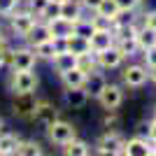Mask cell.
<instances>
[{"instance_id": "15", "label": "cell", "mask_w": 156, "mask_h": 156, "mask_svg": "<svg viewBox=\"0 0 156 156\" xmlns=\"http://www.w3.org/2000/svg\"><path fill=\"white\" fill-rule=\"evenodd\" d=\"M63 100H65V105H68V107H72V110H79V107H84V105H86V100H89V93L84 91V86L65 89Z\"/></svg>"}, {"instance_id": "25", "label": "cell", "mask_w": 156, "mask_h": 156, "mask_svg": "<svg viewBox=\"0 0 156 156\" xmlns=\"http://www.w3.org/2000/svg\"><path fill=\"white\" fill-rule=\"evenodd\" d=\"M114 44H117V49H119V51L124 54V58H128V56H135V54L140 51V47H137V40H135V37H128V40H117Z\"/></svg>"}, {"instance_id": "8", "label": "cell", "mask_w": 156, "mask_h": 156, "mask_svg": "<svg viewBox=\"0 0 156 156\" xmlns=\"http://www.w3.org/2000/svg\"><path fill=\"white\" fill-rule=\"evenodd\" d=\"M96 61H98V68H100V70H114V68H119V65L124 63V54L117 49V44H112L110 49L98 51Z\"/></svg>"}, {"instance_id": "33", "label": "cell", "mask_w": 156, "mask_h": 156, "mask_svg": "<svg viewBox=\"0 0 156 156\" xmlns=\"http://www.w3.org/2000/svg\"><path fill=\"white\" fill-rule=\"evenodd\" d=\"M14 5H16V0H0V16H9L14 9Z\"/></svg>"}, {"instance_id": "27", "label": "cell", "mask_w": 156, "mask_h": 156, "mask_svg": "<svg viewBox=\"0 0 156 156\" xmlns=\"http://www.w3.org/2000/svg\"><path fill=\"white\" fill-rule=\"evenodd\" d=\"M96 12L107 16L110 21H114V16H117V12H119V5H117V0H100V5H98Z\"/></svg>"}, {"instance_id": "14", "label": "cell", "mask_w": 156, "mask_h": 156, "mask_svg": "<svg viewBox=\"0 0 156 156\" xmlns=\"http://www.w3.org/2000/svg\"><path fill=\"white\" fill-rule=\"evenodd\" d=\"M89 42H91V51L98 54V51H105V49H110L114 44V35H112V30H93Z\"/></svg>"}, {"instance_id": "41", "label": "cell", "mask_w": 156, "mask_h": 156, "mask_svg": "<svg viewBox=\"0 0 156 156\" xmlns=\"http://www.w3.org/2000/svg\"><path fill=\"white\" fill-rule=\"evenodd\" d=\"M147 77L156 84V65H149V68H147Z\"/></svg>"}, {"instance_id": "29", "label": "cell", "mask_w": 156, "mask_h": 156, "mask_svg": "<svg viewBox=\"0 0 156 156\" xmlns=\"http://www.w3.org/2000/svg\"><path fill=\"white\" fill-rule=\"evenodd\" d=\"M77 68H82L84 72H91L98 68V61H96V54L93 51H86L82 56H77Z\"/></svg>"}, {"instance_id": "17", "label": "cell", "mask_w": 156, "mask_h": 156, "mask_svg": "<svg viewBox=\"0 0 156 156\" xmlns=\"http://www.w3.org/2000/svg\"><path fill=\"white\" fill-rule=\"evenodd\" d=\"M51 63H54V70L58 72V75H63V72L72 70V68L77 65V56L72 51H63V54H56L51 58Z\"/></svg>"}, {"instance_id": "2", "label": "cell", "mask_w": 156, "mask_h": 156, "mask_svg": "<svg viewBox=\"0 0 156 156\" xmlns=\"http://www.w3.org/2000/svg\"><path fill=\"white\" fill-rule=\"evenodd\" d=\"M7 21H9V33H12V35L26 37L28 30L33 28V23L37 21V16L30 14V12H12L9 16H7Z\"/></svg>"}, {"instance_id": "32", "label": "cell", "mask_w": 156, "mask_h": 156, "mask_svg": "<svg viewBox=\"0 0 156 156\" xmlns=\"http://www.w3.org/2000/svg\"><path fill=\"white\" fill-rule=\"evenodd\" d=\"M47 2L49 0H28V7H30V14H35L40 19V14H42V9L47 7Z\"/></svg>"}, {"instance_id": "39", "label": "cell", "mask_w": 156, "mask_h": 156, "mask_svg": "<svg viewBox=\"0 0 156 156\" xmlns=\"http://www.w3.org/2000/svg\"><path fill=\"white\" fill-rule=\"evenodd\" d=\"M7 49H9V47H7V42H0V68L5 65V56H7Z\"/></svg>"}, {"instance_id": "34", "label": "cell", "mask_w": 156, "mask_h": 156, "mask_svg": "<svg viewBox=\"0 0 156 156\" xmlns=\"http://www.w3.org/2000/svg\"><path fill=\"white\" fill-rule=\"evenodd\" d=\"M142 54H144V63H147V68H149V65H156V44L147 47Z\"/></svg>"}, {"instance_id": "3", "label": "cell", "mask_w": 156, "mask_h": 156, "mask_svg": "<svg viewBox=\"0 0 156 156\" xmlns=\"http://www.w3.org/2000/svg\"><path fill=\"white\" fill-rule=\"evenodd\" d=\"M35 105H37L35 91L14 93L12 110H14V114H16V117H21V119H30V117H33V112H35Z\"/></svg>"}, {"instance_id": "11", "label": "cell", "mask_w": 156, "mask_h": 156, "mask_svg": "<svg viewBox=\"0 0 156 156\" xmlns=\"http://www.w3.org/2000/svg\"><path fill=\"white\" fill-rule=\"evenodd\" d=\"M23 40L28 42V47L40 44V42H44V40H51V28H49V23H47V21H40V19H37Z\"/></svg>"}, {"instance_id": "18", "label": "cell", "mask_w": 156, "mask_h": 156, "mask_svg": "<svg viewBox=\"0 0 156 156\" xmlns=\"http://www.w3.org/2000/svg\"><path fill=\"white\" fill-rule=\"evenodd\" d=\"M65 42H68V51H72L75 56H82V54H86V51H91V42L86 37H82V35H68L65 37Z\"/></svg>"}, {"instance_id": "16", "label": "cell", "mask_w": 156, "mask_h": 156, "mask_svg": "<svg viewBox=\"0 0 156 156\" xmlns=\"http://www.w3.org/2000/svg\"><path fill=\"white\" fill-rule=\"evenodd\" d=\"M49 28H51V37H68L75 33V21H68L63 16H56V19L47 21Z\"/></svg>"}, {"instance_id": "6", "label": "cell", "mask_w": 156, "mask_h": 156, "mask_svg": "<svg viewBox=\"0 0 156 156\" xmlns=\"http://www.w3.org/2000/svg\"><path fill=\"white\" fill-rule=\"evenodd\" d=\"M124 137L117 130H107L98 140V154H124Z\"/></svg>"}, {"instance_id": "38", "label": "cell", "mask_w": 156, "mask_h": 156, "mask_svg": "<svg viewBox=\"0 0 156 156\" xmlns=\"http://www.w3.org/2000/svg\"><path fill=\"white\" fill-rule=\"evenodd\" d=\"M82 2V7H86V9H91V12H96L98 5H100V0H79Z\"/></svg>"}, {"instance_id": "30", "label": "cell", "mask_w": 156, "mask_h": 156, "mask_svg": "<svg viewBox=\"0 0 156 156\" xmlns=\"http://www.w3.org/2000/svg\"><path fill=\"white\" fill-rule=\"evenodd\" d=\"M56 16H61V5L49 0L47 7L42 9V14H40V19H42V21H51V19H56Z\"/></svg>"}, {"instance_id": "22", "label": "cell", "mask_w": 156, "mask_h": 156, "mask_svg": "<svg viewBox=\"0 0 156 156\" xmlns=\"http://www.w3.org/2000/svg\"><path fill=\"white\" fill-rule=\"evenodd\" d=\"M135 40H137V47H140V51H144L147 47H154V44H156V30H154V28H147V26L137 28Z\"/></svg>"}, {"instance_id": "35", "label": "cell", "mask_w": 156, "mask_h": 156, "mask_svg": "<svg viewBox=\"0 0 156 156\" xmlns=\"http://www.w3.org/2000/svg\"><path fill=\"white\" fill-rule=\"evenodd\" d=\"M142 26L154 28V30H156V9H154V12H144L142 14Z\"/></svg>"}, {"instance_id": "36", "label": "cell", "mask_w": 156, "mask_h": 156, "mask_svg": "<svg viewBox=\"0 0 156 156\" xmlns=\"http://www.w3.org/2000/svg\"><path fill=\"white\" fill-rule=\"evenodd\" d=\"M119 9H137L140 7V0H117Z\"/></svg>"}, {"instance_id": "43", "label": "cell", "mask_w": 156, "mask_h": 156, "mask_svg": "<svg viewBox=\"0 0 156 156\" xmlns=\"http://www.w3.org/2000/svg\"><path fill=\"white\" fill-rule=\"evenodd\" d=\"M0 130H2V119H0Z\"/></svg>"}, {"instance_id": "28", "label": "cell", "mask_w": 156, "mask_h": 156, "mask_svg": "<svg viewBox=\"0 0 156 156\" xmlns=\"http://www.w3.org/2000/svg\"><path fill=\"white\" fill-rule=\"evenodd\" d=\"M93 23H91V19H86V16H82V19H77L75 21V35H82V37H91L93 35Z\"/></svg>"}, {"instance_id": "21", "label": "cell", "mask_w": 156, "mask_h": 156, "mask_svg": "<svg viewBox=\"0 0 156 156\" xmlns=\"http://www.w3.org/2000/svg\"><path fill=\"white\" fill-rule=\"evenodd\" d=\"M82 9L84 7H82L79 0H65L61 5V16L68 21H77V19H82Z\"/></svg>"}, {"instance_id": "10", "label": "cell", "mask_w": 156, "mask_h": 156, "mask_svg": "<svg viewBox=\"0 0 156 156\" xmlns=\"http://www.w3.org/2000/svg\"><path fill=\"white\" fill-rule=\"evenodd\" d=\"M30 119L35 121V124H42V126L47 128L51 121H56V119H58V112H56V107H54L51 103H47V100H37L35 112H33Z\"/></svg>"}, {"instance_id": "12", "label": "cell", "mask_w": 156, "mask_h": 156, "mask_svg": "<svg viewBox=\"0 0 156 156\" xmlns=\"http://www.w3.org/2000/svg\"><path fill=\"white\" fill-rule=\"evenodd\" d=\"M124 154L128 156H149L151 154V142L144 137H130L124 142Z\"/></svg>"}, {"instance_id": "44", "label": "cell", "mask_w": 156, "mask_h": 156, "mask_svg": "<svg viewBox=\"0 0 156 156\" xmlns=\"http://www.w3.org/2000/svg\"><path fill=\"white\" fill-rule=\"evenodd\" d=\"M154 119H156V110H154Z\"/></svg>"}, {"instance_id": "1", "label": "cell", "mask_w": 156, "mask_h": 156, "mask_svg": "<svg viewBox=\"0 0 156 156\" xmlns=\"http://www.w3.org/2000/svg\"><path fill=\"white\" fill-rule=\"evenodd\" d=\"M9 89L14 93L35 91L37 89V75L33 70H12L9 72Z\"/></svg>"}, {"instance_id": "37", "label": "cell", "mask_w": 156, "mask_h": 156, "mask_svg": "<svg viewBox=\"0 0 156 156\" xmlns=\"http://www.w3.org/2000/svg\"><path fill=\"white\" fill-rule=\"evenodd\" d=\"M147 137H149L151 144H156V119L149 121V126H147Z\"/></svg>"}, {"instance_id": "19", "label": "cell", "mask_w": 156, "mask_h": 156, "mask_svg": "<svg viewBox=\"0 0 156 156\" xmlns=\"http://www.w3.org/2000/svg\"><path fill=\"white\" fill-rule=\"evenodd\" d=\"M21 137L9 133V130H0V156H9L16 151V144H19Z\"/></svg>"}, {"instance_id": "23", "label": "cell", "mask_w": 156, "mask_h": 156, "mask_svg": "<svg viewBox=\"0 0 156 156\" xmlns=\"http://www.w3.org/2000/svg\"><path fill=\"white\" fill-rule=\"evenodd\" d=\"M63 151L68 156H86L91 149H89V144H86V142H82V140H77V137H72L70 142L63 144Z\"/></svg>"}, {"instance_id": "7", "label": "cell", "mask_w": 156, "mask_h": 156, "mask_svg": "<svg viewBox=\"0 0 156 156\" xmlns=\"http://www.w3.org/2000/svg\"><path fill=\"white\" fill-rule=\"evenodd\" d=\"M98 100H100V105H103L105 110H117L119 105H121V100H124V91L117 84H105L103 91L98 93Z\"/></svg>"}, {"instance_id": "13", "label": "cell", "mask_w": 156, "mask_h": 156, "mask_svg": "<svg viewBox=\"0 0 156 156\" xmlns=\"http://www.w3.org/2000/svg\"><path fill=\"white\" fill-rule=\"evenodd\" d=\"M105 84H107V79H105L103 72H98V68H96V70H91V72H86V79H84V91L89 93V96L98 98V93L103 91V86H105Z\"/></svg>"}, {"instance_id": "40", "label": "cell", "mask_w": 156, "mask_h": 156, "mask_svg": "<svg viewBox=\"0 0 156 156\" xmlns=\"http://www.w3.org/2000/svg\"><path fill=\"white\" fill-rule=\"evenodd\" d=\"M2 19L5 16H0V42H7V28L2 26Z\"/></svg>"}, {"instance_id": "45", "label": "cell", "mask_w": 156, "mask_h": 156, "mask_svg": "<svg viewBox=\"0 0 156 156\" xmlns=\"http://www.w3.org/2000/svg\"><path fill=\"white\" fill-rule=\"evenodd\" d=\"M16 2H19V0H16Z\"/></svg>"}, {"instance_id": "31", "label": "cell", "mask_w": 156, "mask_h": 156, "mask_svg": "<svg viewBox=\"0 0 156 156\" xmlns=\"http://www.w3.org/2000/svg\"><path fill=\"white\" fill-rule=\"evenodd\" d=\"M91 23H93L96 30H112V21L107 19V16H103V14H98V12H93Z\"/></svg>"}, {"instance_id": "5", "label": "cell", "mask_w": 156, "mask_h": 156, "mask_svg": "<svg viewBox=\"0 0 156 156\" xmlns=\"http://www.w3.org/2000/svg\"><path fill=\"white\" fill-rule=\"evenodd\" d=\"M35 51L33 47H19L12 49V58H9V70H33L35 68Z\"/></svg>"}, {"instance_id": "24", "label": "cell", "mask_w": 156, "mask_h": 156, "mask_svg": "<svg viewBox=\"0 0 156 156\" xmlns=\"http://www.w3.org/2000/svg\"><path fill=\"white\" fill-rule=\"evenodd\" d=\"M14 154H21V156H40V154H42V147H40V142H35V140H19Z\"/></svg>"}, {"instance_id": "42", "label": "cell", "mask_w": 156, "mask_h": 156, "mask_svg": "<svg viewBox=\"0 0 156 156\" xmlns=\"http://www.w3.org/2000/svg\"><path fill=\"white\" fill-rule=\"evenodd\" d=\"M51 2H58V5H63V2H65V0H51Z\"/></svg>"}, {"instance_id": "26", "label": "cell", "mask_w": 156, "mask_h": 156, "mask_svg": "<svg viewBox=\"0 0 156 156\" xmlns=\"http://www.w3.org/2000/svg\"><path fill=\"white\" fill-rule=\"evenodd\" d=\"M33 51H35V56L42 61H51L54 58V44H51V40H44V42H40V44H33Z\"/></svg>"}, {"instance_id": "9", "label": "cell", "mask_w": 156, "mask_h": 156, "mask_svg": "<svg viewBox=\"0 0 156 156\" xmlns=\"http://www.w3.org/2000/svg\"><path fill=\"white\" fill-rule=\"evenodd\" d=\"M121 77H124V84H128L130 89H140L147 82V65H140V63L126 65Z\"/></svg>"}, {"instance_id": "4", "label": "cell", "mask_w": 156, "mask_h": 156, "mask_svg": "<svg viewBox=\"0 0 156 156\" xmlns=\"http://www.w3.org/2000/svg\"><path fill=\"white\" fill-rule=\"evenodd\" d=\"M47 137H49L54 144L63 147L65 142H70L72 137H75V128H72V124H68V121L56 119V121H51V124L47 126Z\"/></svg>"}, {"instance_id": "20", "label": "cell", "mask_w": 156, "mask_h": 156, "mask_svg": "<svg viewBox=\"0 0 156 156\" xmlns=\"http://www.w3.org/2000/svg\"><path fill=\"white\" fill-rule=\"evenodd\" d=\"M61 79H63V84H65V89H75V86H84V79H86V72L82 70V68H72V70H68V72H63L61 75Z\"/></svg>"}]
</instances>
